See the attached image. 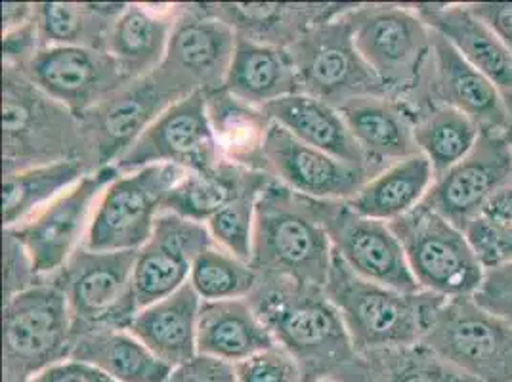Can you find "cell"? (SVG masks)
I'll return each instance as SVG.
<instances>
[{"label": "cell", "mask_w": 512, "mask_h": 382, "mask_svg": "<svg viewBox=\"0 0 512 382\" xmlns=\"http://www.w3.org/2000/svg\"><path fill=\"white\" fill-rule=\"evenodd\" d=\"M195 92L192 81L169 64L119 86L79 117L94 169L113 167L169 107Z\"/></svg>", "instance_id": "6"}, {"label": "cell", "mask_w": 512, "mask_h": 382, "mask_svg": "<svg viewBox=\"0 0 512 382\" xmlns=\"http://www.w3.org/2000/svg\"><path fill=\"white\" fill-rule=\"evenodd\" d=\"M23 73L77 117L127 83L106 50L79 46L43 48Z\"/></svg>", "instance_id": "19"}, {"label": "cell", "mask_w": 512, "mask_h": 382, "mask_svg": "<svg viewBox=\"0 0 512 382\" xmlns=\"http://www.w3.org/2000/svg\"><path fill=\"white\" fill-rule=\"evenodd\" d=\"M266 170L289 190L323 201H350L377 176L306 146L276 123L266 142Z\"/></svg>", "instance_id": "20"}, {"label": "cell", "mask_w": 512, "mask_h": 382, "mask_svg": "<svg viewBox=\"0 0 512 382\" xmlns=\"http://www.w3.org/2000/svg\"><path fill=\"white\" fill-rule=\"evenodd\" d=\"M321 220L335 255L356 276L400 293L423 291L390 224L352 211L348 201H321Z\"/></svg>", "instance_id": "15"}, {"label": "cell", "mask_w": 512, "mask_h": 382, "mask_svg": "<svg viewBox=\"0 0 512 382\" xmlns=\"http://www.w3.org/2000/svg\"><path fill=\"white\" fill-rule=\"evenodd\" d=\"M469 6L512 54V2H469Z\"/></svg>", "instance_id": "46"}, {"label": "cell", "mask_w": 512, "mask_h": 382, "mask_svg": "<svg viewBox=\"0 0 512 382\" xmlns=\"http://www.w3.org/2000/svg\"><path fill=\"white\" fill-rule=\"evenodd\" d=\"M4 283H2V291H4V302L10 300L16 295H20L23 291L35 287L41 277L37 276L33 260L29 253L25 251L22 241L4 230Z\"/></svg>", "instance_id": "42"}, {"label": "cell", "mask_w": 512, "mask_h": 382, "mask_svg": "<svg viewBox=\"0 0 512 382\" xmlns=\"http://www.w3.org/2000/svg\"><path fill=\"white\" fill-rule=\"evenodd\" d=\"M474 300L493 314L512 321V264L495 272H486Z\"/></svg>", "instance_id": "45"}, {"label": "cell", "mask_w": 512, "mask_h": 382, "mask_svg": "<svg viewBox=\"0 0 512 382\" xmlns=\"http://www.w3.org/2000/svg\"><path fill=\"white\" fill-rule=\"evenodd\" d=\"M186 170L153 165L119 174L102 193L85 247L90 251H138L153 234L163 203Z\"/></svg>", "instance_id": "11"}, {"label": "cell", "mask_w": 512, "mask_h": 382, "mask_svg": "<svg viewBox=\"0 0 512 382\" xmlns=\"http://www.w3.org/2000/svg\"><path fill=\"white\" fill-rule=\"evenodd\" d=\"M90 172L96 170L90 169L83 161H64L4 176V228L20 226L58 195L81 182Z\"/></svg>", "instance_id": "37"}, {"label": "cell", "mask_w": 512, "mask_h": 382, "mask_svg": "<svg viewBox=\"0 0 512 382\" xmlns=\"http://www.w3.org/2000/svg\"><path fill=\"white\" fill-rule=\"evenodd\" d=\"M409 115L425 104L448 106L472 119L482 132H509V106L486 75H482L451 46L434 33L432 58L421 90L407 102Z\"/></svg>", "instance_id": "17"}, {"label": "cell", "mask_w": 512, "mask_h": 382, "mask_svg": "<svg viewBox=\"0 0 512 382\" xmlns=\"http://www.w3.org/2000/svg\"><path fill=\"white\" fill-rule=\"evenodd\" d=\"M127 6L125 2H37L35 22L43 48L79 46L106 50L109 33Z\"/></svg>", "instance_id": "35"}, {"label": "cell", "mask_w": 512, "mask_h": 382, "mask_svg": "<svg viewBox=\"0 0 512 382\" xmlns=\"http://www.w3.org/2000/svg\"><path fill=\"white\" fill-rule=\"evenodd\" d=\"M509 113H511V127H509V132H507V136H509V140L512 142V104L509 106Z\"/></svg>", "instance_id": "50"}, {"label": "cell", "mask_w": 512, "mask_h": 382, "mask_svg": "<svg viewBox=\"0 0 512 382\" xmlns=\"http://www.w3.org/2000/svg\"><path fill=\"white\" fill-rule=\"evenodd\" d=\"M289 52L299 75L300 92L327 106L339 109L354 98L388 96L373 69L365 64L344 14L308 31Z\"/></svg>", "instance_id": "12"}, {"label": "cell", "mask_w": 512, "mask_h": 382, "mask_svg": "<svg viewBox=\"0 0 512 382\" xmlns=\"http://www.w3.org/2000/svg\"><path fill=\"white\" fill-rule=\"evenodd\" d=\"M203 300L186 283L169 297L144 306L132 319L128 333L169 367L197 356V325Z\"/></svg>", "instance_id": "26"}, {"label": "cell", "mask_w": 512, "mask_h": 382, "mask_svg": "<svg viewBox=\"0 0 512 382\" xmlns=\"http://www.w3.org/2000/svg\"><path fill=\"white\" fill-rule=\"evenodd\" d=\"M428 27L486 75L512 104V54L469 4H415Z\"/></svg>", "instance_id": "23"}, {"label": "cell", "mask_w": 512, "mask_h": 382, "mask_svg": "<svg viewBox=\"0 0 512 382\" xmlns=\"http://www.w3.org/2000/svg\"><path fill=\"white\" fill-rule=\"evenodd\" d=\"M214 140L224 163L266 172V142L274 127L264 107H255L226 88L205 94Z\"/></svg>", "instance_id": "28"}, {"label": "cell", "mask_w": 512, "mask_h": 382, "mask_svg": "<svg viewBox=\"0 0 512 382\" xmlns=\"http://www.w3.org/2000/svg\"><path fill=\"white\" fill-rule=\"evenodd\" d=\"M117 176L119 170L115 167L90 172L20 226L4 228L22 241L37 276L41 279L56 276L67 260L85 245L98 201Z\"/></svg>", "instance_id": "13"}, {"label": "cell", "mask_w": 512, "mask_h": 382, "mask_svg": "<svg viewBox=\"0 0 512 382\" xmlns=\"http://www.w3.org/2000/svg\"><path fill=\"white\" fill-rule=\"evenodd\" d=\"M266 190V188H264ZM262 191H251L235 199L226 209L214 214L205 224L214 245L226 253L251 262L255 234L256 203Z\"/></svg>", "instance_id": "39"}, {"label": "cell", "mask_w": 512, "mask_h": 382, "mask_svg": "<svg viewBox=\"0 0 512 382\" xmlns=\"http://www.w3.org/2000/svg\"><path fill=\"white\" fill-rule=\"evenodd\" d=\"M235 373L237 382H306L297 360L279 344L235 363Z\"/></svg>", "instance_id": "41"}, {"label": "cell", "mask_w": 512, "mask_h": 382, "mask_svg": "<svg viewBox=\"0 0 512 382\" xmlns=\"http://www.w3.org/2000/svg\"><path fill=\"white\" fill-rule=\"evenodd\" d=\"M354 43L386 94L407 102L425 83L432 58L434 31L415 4L367 2L344 12Z\"/></svg>", "instance_id": "5"}, {"label": "cell", "mask_w": 512, "mask_h": 382, "mask_svg": "<svg viewBox=\"0 0 512 382\" xmlns=\"http://www.w3.org/2000/svg\"><path fill=\"white\" fill-rule=\"evenodd\" d=\"M35 2H4L2 4V35L16 31L35 20Z\"/></svg>", "instance_id": "48"}, {"label": "cell", "mask_w": 512, "mask_h": 382, "mask_svg": "<svg viewBox=\"0 0 512 382\" xmlns=\"http://www.w3.org/2000/svg\"><path fill=\"white\" fill-rule=\"evenodd\" d=\"M256 274L251 262L211 245L193 262L190 285L203 302L247 298L255 289Z\"/></svg>", "instance_id": "38"}, {"label": "cell", "mask_w": 512, "mask_h": 382, "mask_svg": "<svg viewBox=\"0 0 512 382\" xmlns=\"http://www.w3.org/2000/svg\"><path fill=\"white\" fill-rule=\"evenodd\" d=\"M237 43L234 29L211 16L203 2L178 4L165 64L190 79L199 92H216L226 85Z\"/></svg>", "instance_id": "21"}, {"label": "cell", "mask_w": 512, "mask_h": 382, "mask_svg": "<svg viewBox=\"0 0 512 382\" xmlns=\"http://www.w3.org/2000/svg\"><path fill=\"white\" fill-rule=\"evenodd\" d=\"M512 184V142L505 132H482L478 144L453 169L436 176L425 205L465 230L491 197Z\"/></svg>", "instance_id": "16"}, {"label": "cell", "mask_w": 512, "mask_h": 382, "mask_svg": "<svg viewBox=\"0 0 512 382\" xmlns=\"http://www.w3.org/2000/svg\"><path fill=\"white\" fill-rule=\"evenodd\" d=\"M2 382H27L71 358L73 318L64 291L50 279L4 302Z\"/></svg>", "instance_id": "7"}, {"label": "cell", "mask_w": 512, "mask_h": 382, "mask_svg": "<svg viewBox=\"0 0 512 382\" xmlns=\"http://www.w3.org/2000/svg\"><path fill=\"white\" fill-rule=\"evenodd\" d=\"M43 50L37 22L33 20L16 31L2 35V67L27 69Z\"/></svg>", "instance_id": "43"}, {"label": "cell", "mask_w": 512, "mask_h": 382, "mask_svg": "<svg viewBox=\"0 0 512 382\" xmlns=\"http://www.w3.org/2000/svg\"><path fill=\"white\" fill-rule=\"evenodd\" d=\"M411 117L419 153L427 157L436 176L461 163L482 136V128L472 119L448 106L425 104L411 111Z\"/></svg>", "instance_id": "36"}, {"label": "cell", "mask_w": 512, "mask_h": 382, "mask_svg": "<svg viewBox=\"0 0 512 382\" xmlns=\"http://www.w3.org/2000/svg\"><path fill=\"white\" fill-rule=\"evenodd\" d=\"M211 245L205 224L167 211L159 214L153 234L134 256L132 283L140 310L184 287L193 262Z\"/></svg>", "instance_id": "18"}, {"label": "cell", "mask_w": 512, "mask_h": 382, "mask_svg": "<svg viewBox=\"0 0 512 382\" xmlns=\"http://www.w3.org/2000/svg\"><path fill=\"white\" fill-rule=\"evenodd\" d=\"M482 216L512 226V184L491 197L490 203L482 211Z\"/></svg>", "instance_id": "49"}, {"label": "cell", "mask_w": 512, "mask_h": 382, "mask_svg": "<svg viewBox=\"0 0 512 382\" xmlns=\"http://www.w3.org/2000/svg\"><path fill=\"white\" fill-rule=\"evenodd\" d=\"M165 382H237L234 363L197 354L192 360L174 367Z\"/></svg>", "instance_id": "44"}, {"label": "cell", "mask_w": 512, "mask_h": 382, "mask_svg": "<svg viewBox=\"0 0 512 382\" xmlns=\"http://www.w3.org/2000/svg\"><path fill=\"white\" fill-rule=\"evenodd\" d=\"M350 6L352 2H203V8L228 23L239 39L287 50Z\"/></svg>", "instance_id": "22"}, {"label": "cell", "mask_w": 512, "mask_h": 382, "mask_svg": "<svg viewBox=\"0 0 512 382\" xmlns=\"http://www.w3.org/2000/svg\"><path fill=\"white\" fill-rule=\"evenodd\" d=\"M83 161L92 170L81 119L23 71L2 67V172Z\"/></svg>", "instance_id": "2"}, {"label": "cell", "mask_w": 512, "mask_h": 382, "mask_svg": "<svg viewBox=\"0 0 512 382\" xmlns=\"http://www.w3.org/2000/svg\"><path fill=\"white\" fill-rule=\"evenodd\" d=\"M339 382H478L432 352L411 344L356 354L333 377Z\"/></svg>", "instance_id": "34"}, {"label": "cell", "mask_w": 512, "mask_h": 382, "mask_svg": "<svg viewBox=\"0 0 512 382\" xmlns=\"http://www.w3.org/2000/svg\"><path fill=\"white\" fill-rule=\"evenodd\" d=\"M436 180L427 157L417 153L373 176L348 205L352 211L379 222H394L413 213Z\"/></svg>", "instance_id": "32"}, {"label": "cell", "mask_w": 512, "mask_h": 382, "mask_svg": "<svg viewBox=\"0 0 512 382\" xmlns=\"http://www.w3.org/2000/svg\"><path fill=\"white\" fill-rule=\"evenodd\" d=\"M432 352L478 382H512V321L474 297L448 298L423 339Z\"/></svg>", "instance_id": "10"}, {"label": "cell", "mask_w": 512, "mask_h": 382, "mask_svg": "<svg viewBox=\"0 0 512 382\" xmlns=\"http://www.w3.org/2000/svg\"><path fill=\"white\" fill-rule=\"evenodd\" d=\"M27 382H115L100 369L77 360H65Z\"/></svg>", "instance_id": "47"}, {"label": "cell", "mask_w": 512, "mask_h": 382, "mask_svg": "<svg viewBox=\"0 0 512 382\" xmlns=\"http://www.w3.org/2000/svg\"><path fill=\"white\" fill-rule=\"evenodd\" d=\"M463 232L484 272H495L511 266L512 226L480 214Z\"/></svg>", "instance_id": "40"}, {"label": "cell", "mask_w": 512, "mask_h": 382, "mask_svg": "<svg viewBox=\"0 0 512 382\" xmlns=\"http://www.w3.org/2000/svg\"><path fill=\"white\" fill-rule=\"evenodd\" d=\"M178 4H128L113 25L106 52L125 81L153 73L165 64Z\"/></svg>", "instance_id": "25"}, {"label": "cell", "mask_w": 512, "mask_h": 382, "mask_svg": "<svg viewBox=\"0 0 512 382\" xmlns=\"http://www.w3.org/2000/svg\"><path fill=\"white\" fill-rule=\"evenodd\" d=\"M402 243L409 270L419 287L438 297H474L484 268L461 228L421 203L413 213L390 222Z\"/></svg>", "instance_id": "8"}, {"label": "cell", "mask_w": 512, "mask_h": 382, "mask_svg": "<svg viewBox=\"0 0 512 382\" xmlns=\"http://www.w3.org/2000/svg\"><path fill=\"white\" fill-rule=\"evenodd\" d=\"M323 289L337 306L356 354L423 342L434 314L448 300L428 291L400 293L367 281L337 255Z\"/></svg>", "instance_id": "4"}, {"label": "cell", "mask_w": 512, "mask_h": 382, "mask_svg": "<svg viewBox=\"0 0 512 382\" xmlns=\"http://www.w3.org/2000/svg\"><path fill=\"white\" fill-rule=\"evenodd\" d=\"M321 201L272 180L258 197L251 266L256 274L291 277L325 287L333 245L321 220Z\"/></svg>", "instance_id": "3"}, {"label": "cell", "mask_w": 512, "mask_h": 382, "mask_svg": "<svg viewBox=\"0 0 512 382\" xmlns=\"http://www.w3.org/2000/svg\"><path fill=\"white\" fill-rule=\"evenodd\" d=\"M69 360L88 363L115 382H165L172 371L125 329L77 333Z\"/></svg>", "instance_id": "33"}, {"label": "cell", "mask_w": 512, "mask_h": 382, "mask_svg": "<svg viewBox=\"0 0 512 382\" xmlns=\"http://www.w3.org/2000/svg\"><path fill=\"white\" fill-rule=\"evenodd\" d=\"M318 382H339V381H333V379H327V381H318Z\"/></svg>", "instance_id": "51"}, {"label": "cell", "mask_w": 512, "mask_h": 382, "mask_svg": "<svg viewBox=\"0 0 512 382\" xmlns=\"http://www.w3.org/2000/svg\"><path fill=\"white\" fill-rule=\"evenodd\" d=\"M136 251H90L85 245L48 277L64 291L73 333L125 329L140 312L132 270Z\"/></svg>", "instance_id": "9"}, {"label": "cell", "mask_w": 512, "mask_h": 382, "mask_svg": "<svg viewBox=\"0 0 512 382\" xmlns=\"http://www.w3.org/2000/svg\"><path fill=\"white\" fill-rule=\"evenodd\" d=\"M272 121L291 132L306 146L325 151L348 165L379 174L377 169L356 144L354 136L346 127L339 109L327 106L320 100L295 94L264 107Z\"/></svg>", "instance_id": "27"}, {"label": "cell", "mask_w": 512, "mask_h": 382, "mask_svg": "<svg viewBox=\"0 0 512 382\" xmlns=\"http://www.w3.org/2000/svg\"><path fill=\"white\" fill-rule=\"evenodd\" d=\"M276 340L247 298L209 300L201 304L197 352L228 363L249 360Z\"/></svg>", "instance_id": "29"}, {"label": "cell", "mask_w": 512, "mask_h": 382, "mask_svg": "<svg viewBox=\"0 0 512 382\" xmlns=\"http://www.w3.org/2000/svg\"><path fill=\"white\" fill-rule=\"evenodd\" d=\"M247 300L276 344L297 360L306 382L333 379L354 360L341 314L320 285L258 274Z\"/></svg>", "instance_id": "1"}, {"label": "cell", "mask_w": 512, "mask_h": 382, "mask_svg": "<svg viewBox=\"0 0 512 382\" xmlns=\"http://www.w3.org/2000/svg\"><path fill=\"white\" fill-rule=\"evenodd\" d=\"M224 88L235 98L266 107L283 98L302 94L293 56L287 48L239 39Z\"/></svg>", "instance_id": "31"}, {"label": "cell", "mask_w": 512, "mask_h": 382, "mask_svg": "<svg viewBox=\"0 0 512 382\" xmlns=\"http://www.w3.org/2000/svg\"><path fill=\"white\" fill-rule=\"evenodd\" d=\"M274 178L266 172L220 163L207 172H186L163 203V211L207 224L214 214L251 191H264Z\"/></svg>", "instance_id": "30"}, {"label": "cell", "mask_w": 512, "mask_h": 382, "mask_svg": "<svg viewBox=\"0 0 512 382\" xmlns=\"http://www.w3.org/2000/svg\"><path fill=\"white\" fill-rule=\"evenodd\" d=\"M220 163L224 161L214 140L205 94L195 92L169 107L113 167L119 174L153 165L207 172Z\"/></svg>", "instance_id": "14"}, {"label": "cell", "mask_w": 512, "mask_h": 382, "mask_svg": "<svg viewBox=\"0 0 512 382\" xmlns=\"http://www.w3.org/2000/svg\"><path fill=\"white\" fill-rule=\"evenodd\" d=\"M339 113L377 169L384 170L419 153L413 117L402 102L390 96H363L346 102Z\"/></svg>", "instance_id": "24"}]
</instances>
